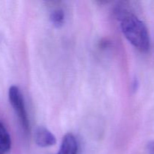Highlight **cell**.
Wrapping results in <instances>:
<instances>
[{
  "mask_svg": "<svg viewBox=\"0 0 154 154\" xmlns=\"http://www.w3.org/2000/svg\"><path fill=\"white\" fill-rule=\"evenodd\" d=\"M120 27L125 37L135 48L142 52L150 48V36L144 23L133 14H122Z\"/></svg>",
  "mask_w": 154,
  "mask_h": 154,
  "instance_id": "6da1fadb",
  "label": "cell"
},
{
  "mask_svg": "<svg viewBox=\"0 0 154 154\" xmlns=\"http://www.w3.org/2000/svg\"><path fill=\"white\" fill-rule=\"evenodd\" d=\"M8 97L11 105H12L15 112L17 114L24 132L27 133L29 131V123L22 93L17 86H11L10 87L8 91Z\"/></svg>",
  "mask_w": 154,
  "mask_h": 154,
  "instance_id": "7a4b0ae2",
  "label": "cell"
},
{
  "mask_svg": "<svg viewBox=\"0 0 154 154\" xmlns=\"http://www.w3.org/2000/svg\"><path fill=\"white\" fill-rule=\"evenodd\" d=\"M35 142L41 147H51L57 143V138L49 129L39 126L35 131Z\"/></svg>",
  "mask_w": 154,
  "mask_h": 154,
  "instance_id": "3957f363",
  "label": "cell"
},
{
  "mask_svg": "<svg viewBox=\"0 0 154 154\" xmlns=\"http://www.w3.org/2000/svg\"><path fill=\"white\" fill-rule=\"evenodd\" d=\"M78 143L72 134L68 133L63 137L61 146L57 154H77Z\"/></svg>",
  "mask_w": 154,
  "mask_h": 154,
  "instance_id": "277c9868",
  "label": "cell"
},
{
  "mask_svg": "<svg viewBox=\"0 0 154 154\" xmlns=\"http://www.w3.org/2000/svg\"><path fill=\"white\" fill-rule=\"evenodd\" d=\"M0 147L4 152L10 150L11 147V140L5 126L0 121Z\"/></svg>",
  "mask_w": 154,
  "mask_h": 154,
  "instance_id": "5b68a950",
  "label": "cell"
},
{
  "mask_svg": "<svg viewBox=\"0 0 154 154\" xmlns=\"http://www.w3.org/2000/svg\"><path fill=\"white\" fill-rule=\"evenodd\" d=\"M64 12H63V11L61 10V9L54 10L51 14V23H53V25L55 26L57 28H59V27L63 26V23H64Z\"/></svg>",
  "mask_w": 154,
  "mask_h": 154,
  "instance_id": "8992f818",
  "label": "cell"
},
{
  "mask_svg": "<svg viewBox=\"0 0 154 154\" xmlns=\"http://www.w3.org/2000/svg\"><path fill=\"white\" fill-rule=\"evenodd\" d=\"M147 149L148 154H154V141H152L148 143Z\"/></svg>",
  "mask_w": 154,
  "mask_h": 154,
  "instance_id": "52a82bcc",
  "label": "cell"
},
{
  "mask_svg": "<svg viewBox=\"0 0 154 154\" xmlns=\"http://www.w3.org/2000/svg\"><path fill=\"white\" fill-rule=\"evenodd\" d=\"M3 153H4V151H3V150H2V147H0V154H3Z\"/></svg>",
  "mask_w": 154,
  "mask_h": 154,
  "instance_id": "ba28073f",
  "label": "cell"
}]
</instances>
